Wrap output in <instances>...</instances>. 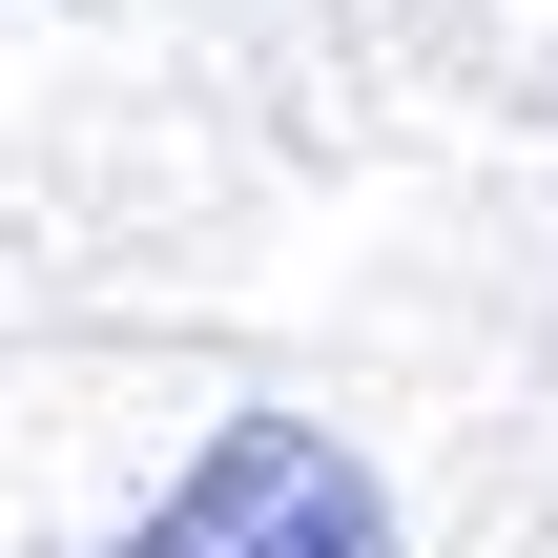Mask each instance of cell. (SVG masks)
Here are the masks:
<instances>
[{
    "instance_id": "obj_1",
    "label": "cell",
    "mask_w": 558,
    "mask_h": 558,
    "mask_svg": "<svg viewBox=\"0 0 558 558\" xmlns=\"http://www.w3.org/2000/svg\"><path fill=\"white\" fill-rule=\"evenodd\" d=\"M104 558H414V538H393V497H373L352 435H311V414H228V435L166 476V518H124Z\"/></svg>"
}]
</instances>
